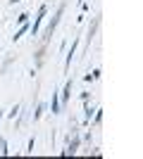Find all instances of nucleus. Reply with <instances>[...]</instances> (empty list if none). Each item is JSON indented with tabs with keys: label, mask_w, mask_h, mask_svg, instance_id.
Wrapping results in <instances>:
<instances>
[{
	"label": "nucleus",
	"mask_w": 143,
	"mask_h": 159,
	"mask_svg": "<svg viewBox=\"0 0 143 159\" xmlns=\"http://www.w3.org/2000/svg\"><path fill=\"white\" fill-rule=\"evenodd\" d=\"M45 14H48V5L43 2V5L38 7V14H36V19H34V26L29 29V31H31V36H38V29H41L43 19H45Z\"/></svg>",
	"instance_id": "f03ea898"
},
{
	"label": "nucleus",
	"mask_w": 143,
	"mask_h": 159,
	"mask_svg": "<svg viewBox=\"0 0 143 159\" xmlns=\"http://www.w3.org/2000/svg\"><path fill=\"white\" fill-rule=\"evenodd\" d=\"M76 45H79V38L72 40V50L67 52V60H64V71H69V66H72V60H74V52H76Z\"/></svg>",
	"instance_id": "39448f33"
},
{
	"label": "nucleus",
	"mask_w": 143,
	"mask_h": 159,
	"mask_svg": "<svg viewBox=\"0 0 143 159\" xmlns=\"http://www.w3.org/2000/svg\"><path fill=\"white\" fill-rule=\"evenodd\" d=\"M43 112H45V105H43V102H38V105H36V112H34V119H41Z\"/></svg>",
	"instance_id": "9d476101"
},
{
	"label": "nucleus",
	"mask_w": 143,
	"mask_h": 159,
	"mask_svg": "<svg viewBox=\"0 0 143 159\" xmlns=\"http://www.w3.org/2000/svg\"><path fill=\"white\" fill-rule=\"evenodd\" d=\"M17 2H21V0H10V5H17Z\"/></svg>",
	"instance_id": "2eb2a0df"
},
{
	"label": "nucleus",
	"mask_w": 143,
	"mask_h": 159,
	"mask_svg": "<svg viewBox=\"0 0 143 159\" xmlns=\"http://www.w3.org/2000/svg\"><path fill=\"white\" fill-rule=\"evenodd\" d=\"M50 112L53 114H60L62 112V105H60V95L53 90V100H50Z\"/></svg>",
	"instance_id": "423d86ee"
},
{
	"label": "nucleus",
	"mask_w": 143,
	"mask_h": 159,
	"mask_svg": "<svg viewBox=\"0 0 143 159\" xmlns=\"http://www.w3.org/2000/svg\"><path fill=\"white\" fill-rule=\"evenodd\" d=\"M93 114H95V109H93V107L88 105V100H86V107H83V121L88 124V121L93 119Z\"/></svg>",
	"instance_id": "6e6552de"
},
{
	"label": "nucleus",
	"mask_w": 143,
	"mask_h": 159,
	"mask_svg": "<svg viewBox=\"0 0 143 159\" xmlns=\"http://www.w3.org/2000/svg\"><path fill=\"white\" fill-rule=\"evenodd\" d=\"M98 79H100V69H93L91 74H86V76H83V81H86V83H91V81H98Z\"/></svg>",
	"instance_id": "1a4fd4ad"
},
{
	"label": "nucleus",
	"mask_w": 143,
	"mask_h": 159,
	"mask_svg": "<svg viewBox=\"0 0 143 159\" xmlns=\"http://www.w3.org/2000/svg\"><path fill=\"white\" fill-rule=\"evenodd\" d=\"M64 14V5L57 7V12H55V17L50 21H48V26H45V33H43V45H45L48 40H50V36L55 33V29H57V24H60V17Z\"/></svg>",
	"instance_id": "f257e3e1"
},
{
	"label": "nucleus",
	"mask_w": 143,
	"mask_h": 159,
	"mask_svg": "<svg viewBox=\"0 0 143 159\" xmlns=\"http://www.w3.org/2000/svg\"><path fill=\"white\" fill-rule=\"evenodd\" d=\"M76 147H79V133L76 131H72V138H69V145H67V150H64V157H69V154H76L79 152V150H76Z\"/></svg>",
	"instance_id": "7ed1b4c3"
},
{
	"label": "nucleus",
	"mask_w": 143,
	"mask_h": 159,
	"mask_svg": "<svg viewBox=\"0 0 143 159\" xmlns=\"http://www.w3.org/2000/svg\"><path fill=\"white\" fill-rule=\"evenodd\" d=\"M0 154H10V150H7V140L0 138Z\"/></svg>",
	"instance_id": "f8f14e48"
},
{
	"label": "nucleus",
	"mask_w": 143,
	"mask_h": 159,
	"mask_svg": "<svg viewBox=\"0 0 143 159\" xmlns=\"http://www.w3.org/2000/svg\"><path fill=\"white\" fill-rule=\"evenodd\" d=\"M72 86H74V81L69 79L67 83H64V90H62V95H60V105H67V102H69V95H72Z\"/></svg>",
	"instance_id": "20e7f679"
},
{
	"label": "nucleus",
	"mask_w": 143,
	"mask_h": 159,
	"mask_svg": "<svg viewBox=\"0 0 143 159\" xmlns=\"http://www.w3.org/2000/svg\"><path fill=\"white\" fill-rule=\"evenodd\" d=\"M24 21H29V14H26V12H21L19 17H17V26H19V24H24Z\"/></svg>",
	"instance_id": "ddd939ff"
},
{
	"label": "nucleus",
	"mask_w": 143,
	"mask_h": 159,
	"mask_svg": "<svg viewBox=\"0 0 143 159\" xmlns=\"http://www.w3.org/2000/svg\"><path fill=\"white\" fill-rule=\"evenodd\" d=\"M2 116H5V114H2V112H0V121H2Z\"/></svg>",
	"instance_id": "dca6fc26"
},
{
	"label": "nucleus",
	"mask_w": 143,
	"mask_h": 159,
	"mask_svg": "<svg viewBox=\"0 0 143 159\" xmlns=\"http://www.w3.org/2000/svg\"><path fill=\"white\" fill-rule=\"evenodd\" d=\"M17 116H19V105H14L12 109L7 112V119H17Z\"/></svg>",
	"instance_id": "9b49d317"
},
{
	"label": "nucleus",
	"mask_w": 143,
	"mask_h": 159,
	"mask_svg": "<svg viewBox=\"0 0 143 159\" xmlns=\"http://www.w3.org/2000/svg\"><path fill=\"white\" fill-rule=\"evenodd\" d=\"M100 121H102V112H100V109H98V112L93 114V124H95V126H98Z\"/></svg>",
	"instance_id": "4468645a"
},
{
	"label": "nucleus",
	"mask_w": 143,
	"mask_h": 159,
	"mask_svg": "<svg viewBox=\"0 0 143 159\" xmlns=\"http://www.w3.org/2000/svg\"><path fill=\"white\" fill-rule=\"evenodd\" d=\"M29 29H31V26H29V21H24V24H19V29H17V31H14V36H12V40H14V43H17V40H19V38H21V36H24V33H26V31H29Z\"/></svg>",
	"instance_id": "0eeeda50"
}]
</instances>
